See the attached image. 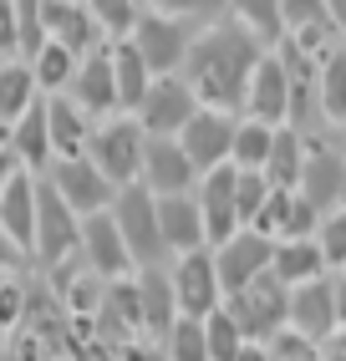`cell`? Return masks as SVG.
Instances as JSON below:
<instances>
[{
    "mask_svg": "<svg viewBox=\"0 0 346 361\" xmlns=\"http://www.w3.org/2000/svg\"><path fill=\"white\" fill-rule=\"evenodd\" d=\"M265 51H270V46L225 11L219 20L199 26V36H193L179 77L193 87V97H199L204 107L239 112L244 117V92H250V77H255V66H260Z\"/></svg>",
    "mask_w": 346,
    "mask_h": 361,
    "instance_id": "1",
    "label": "cell"
},
{
    "mask_svg": "<svg viewBox=\"0 0 346 361\" xmlns=\"http://www.w3.org/2000/svg\"><path fill=\"white\" fill-rule=\"evenodd\" d=\"M143 148H148V133L133 112H117V117H102V123L92 128V142H87V158L102 168V173L128 188L143 178Z\"/></svg>",
    "mask_w": 346,
    "mask_h": 361,
    "instance_id": "2",
    "label": "cell"
},
{
    "mask_svg": "<svg viewBox=\"0 0 346 361\" xmlns=\"http://www.w3.org/2000/svg\"><path fill=\"white\" fill-rule=\"evenodd\" d=\"M112 219H117L122 239H128V255H133L138 270H143V264H168V245H163L158 194H153V188H143V183L117 188V199H112Z\"/></svg>",
    "mask_w": 346,
    "mask_h": 361,
    "instance_id": "3",
    "label": "cell"
},
{
    "mask_svg": "<svg viewBox=\"0 0 346 361\" xmlns=\"http://www.w3.org/2000/svg\"><path fill=\"white\" fill-rule=\"evenodd\" d=\"M199 26L209 20H179V16H163V11H138V26H133V46L143 51V61L153 66V77H173V71H184V56Z\"/></svg>",
    "mask_w": 346,
    "mask_h": 361,
    "instance_id": "4",
    "label": "cell"
},
{
    "mask_svg": "<svg viewBox=\"0 0 346 361\" xmlns=\"http://www.w3.org/2000/svg\"><path fill=\"white\" fill-rule=\"evenodd\" d=\"M225 305H229V316L239 321V331L250 336V341H270V336H280L290 326V285L275 270H265L255 285H244Z\"/></svg>",
    "mask_w": 346,
    "mask_h": 361,
    "instance_id": "5",
    "label": "cell"
},
{
    "mask_svg": "<svg viewBox=\"0 0 346 361\" xmlns=\"http://www.w3.org/2000/svg\"><path fill=\"white\" fill-rule=\"evenodd\" d=\"M82 245V214L71 209L52 183L41 178V209H36V250L31 259L41 264V270H56V264H66L71 255H77Z\"/></svg>",
    "mask_w": 346,
    "mask_h": 361,
    "instance_id": "6",
    "label": "cell"
},
{
    "mask_svg": "<svg viewBox=\"0 0 346 361\" xmlns=\"http://www.w3.org/2000/svg\"><path fill=\"white\" fill-rule=\"evenodd\" d=\"M173 270V295H179V316H193V321H209L219 305H225V285H219V264H214V250H189V255H173L168 259Z\"/></svg>",
    "mask_w": 346,
    "mask_h": 361,
    "instance_id": "7",
    "label": "cell"
},
{
    "mask_svg": "<svg viewBox=\"0 0 346 361\" xmlns=\"http://www.w3.org/2000/svg\"><path fill=\"white\" fill-rule=\"evenodd\" d=\"M46 183L56 188V194L71 204L87 219V214H102V209H112V199H117V183L102 173V168H97L87 153L82 158H52V168H46L41 173Z\"/></svg>",
    "mask_w": 346,
    "mask_h": 361,
    "instance_id": "8",
    "label": "cell"
},
{
    "mask_svg": "<svg viewBox=\"0 0 346 361\" xmlns=\"http://www.w3.org/2000/svg\"><path fill=\"white\" fill-rule=\"evenodd\" d=\"M199 107H204V102L193 97V87L173 71V77H153V87H148V97H143V107H138L133 117L143 123L148 137H179Z\"/></svg>",
    "mask_w": 346,
    "mask_h": 361,
    "instance_id": "9",
    "label": "cell"
},
{
    "mask_svg": "<svg viewBox=\"0 0 346 361\" xmlns=\"http://www.w3.org/2000/svg\"><path fill=\"white\" fill-rule=\"evenodd\" d=\"M41 26H46L52 41H61L66 51H77V56H97V51L112 46L107 26L97 20V11L87 6V0H46L41 6Z\"/></svg>",
    "mask_w": 346,
    "mask_h": 361,
    "instance_id": "10",
    "label": "cell"
},
{
    "mask_svg": "<svg viewBox=\"0 0 346 361\" xmlns=\"http://www.w3.org/2000/svg\"><path fill=\"white\" fill-rule=\"evenodd\" d=\"M234 133H239V112L199 107L189 117V128L179 133V142H184V153L193 158V168L209 173V168H219V163H234Z\"/></svg>",
    "mask_w": 346,
    "mask_h": 361,
    "instance_id": "11",
    "label": "cell"
},
{
    "mask_svg": "<svg viewBox=\"0 0 346 361\" xmlns=\"http://www.w3.org/2000/svg\"><path fill=\"white\" fill-rule=\"evenodd\" d=\"M234 183H239V168H234V163H219V168H209V173H199V188H193V194H199V209H204L209 250H219L229 234H239V229H244Z\"/></svg>",
    "mask_w": 346,
    "mask_h": 361,
    "instance_id": "12",
    "label": "cell"
},
{
    "mask_svg": "<svg viewBox=\"0 0 346 361\" xmlns=\"http://www.w3.org/2000/svg\"><path fill=\"white\" fill-rule=\"evenodd\" d=\"M270 259H275V239H265L260 229H239V234H229L225 245L214 250L219 285H225V300H229V295H239L244 285H255V280L270 270Z\"/></svg>",
    "mask_w": 346,
    "mask_h": 361,
    "instance_id": "13",
    "label": "cell"
},
{
    "mask_svg": "<svg viewBox=\"0 0 346 361\" xmlns=\"http://www.w3.org/2000/svg\"><path fill=\"white\" fill-rule=\"evenodd\" d=\"M77 255H82L87 270H97L102 280H128V275L138 270L133 255H128V239H122V229H117V219H112V209L87 214V219H82V245H77Z\"/></svg>",
    "mask_w": 346,
    "mask_h": 361,
    "instance_id": "14",
    "label": "cell"
},
{
    "mask_svg": "<svg viewBox=\"0 0 346 361\" xmlns=\"http://www.w3.org/2000/svg\"><path fill=\"white\" fill-rule=\"evenodd\" d=\"M143 188H153V194H193L199 188V168H193V158L184 153L179 137H148L143 148Z\"/></svg>",
    "mask_w": 346,
    "mask_h": 361,
    "instance_id": "15",
    "label": "cell"
},
{
    "mask_svg": "<svg viewBox=\"0 0 346 361\" xmlns=\"http://www.w3.org/2000/svg\"><path fill=\"white\" fill-rule=\"evenodd\" d=\"M244 117H260L270 128H285L290 123V77L275 56V46L260 56L255 77H250V92H244Z\"/></svg>",
    "mask_w": 346,
    "mask_h": 361,
    "instance_id": "16",
    "label": "cell"
},
{
    "mask_svg": "<svg viewBox=\"0 0 346 361\" xmlns=\"http://www.w3.org/2000/svg\"><path fill=\"white\" fill-rule=\"evenodd\" d=\"M290 331H301L306 341H316V346L341 331L336 295H331V275L306 280V285H290Z\"/></svg>",
    "mask_w": 346,
    "mask_h": 361,
    "instance_id": "17",
    "label": "cell"
},
{
    "mask_svg": "<svg viewBox=\"0 0 346 361\" xmlns=\"http://www.w3.org/2000/svg\"><path fill=\"white\" fill-rule=\"evenodd\" d=\"M36 209H41V173H20L6 183V194H0V229L16 239V250L31 259L36 250Z\"/></svg>",
    "mask_w": 346,
    "mask_h": 361,
    "instance_id": "18",
    "label": "cell"
},
{
    "mask_svg": "<svg viewBox=\"0 0 346 361\" xmlns=\"http://www.w3.org/2000/svg\"><path fill=\"white\" fill-rule=\"evenodd\" d=\"M133 285H138V305H143V336H148V341H163L168 326L179 321L173 270H168V264H143V270H133Z\"/></svg>",
    "mask_w": 346,
    "mask_h": 361,
    "instance_id": "19",
    "label": "cell"
},
{
    "mask_svg": "<svg viewBox=\"0 0 346 361\" xmlns=\"http://www.w3.org/2000/svg\"><path fill=\"white\" fill-rule=\"evenodd\" d=\"M66 92L97 117V123H102V117H117V112H122V97H117L112 46H107V51H97V56H82V66H77V77H71Z\"/></svg>",
    "mask_w": 346,
    "mask_h": 361,
    "instance_id": "20",
    "label": "cell"
},
{
    "mask_svg": "<svg viewBox=\"0 0 346 361\" xmlns=\"http://www.w3.org/2000/svg\"><path fill=\"white\" fill-rule=\"evenodd\" d=\"M158 224H163L168 259H173V255H189V250H204V245H209L199 194H163V199H158Z\"/></svg>",
    "mask_w": 346,
    "mask_h": 361,
    "instance_id": "21",
    "label": "cell"
},
{
    "mask_svg": "<svg viewBox=\"0 0 346 361\" xmlns=\"http://www.w3.org/2000/svg\"><path fill=\"white\" fill-rule=\"evenodd\" d=\"M46 123H52V148H56V158H82L87 142H92L97 117H92L77 97H71V92H52V97H46Z\"/></svg>",
    "mask_w": 346,
    "mask_h": 361,
    "instance_id": "22",
    "label": "cell"
},
{
    "mask_svg": "<svg viewBox=\"0 0 346 361\" xmlns=\"http://www.w3.org/2000/svg\"><path fill=\"white\" fill-rule=\"evenodd\" d=\"M11 153H16V163L26 168V173H46V168H52L56 148H52V123H46V97L11 128Z\"/></svg>",
    "mask_w": 346,
    "mask_h": 361,
    "instance_id": "23",
    "label": "cell"
},
{
    "mask_svg": "<svg viewBox=\"0 0 346 361\" xmlns=\"http://www.w3.org/2000/svg\"><path fill=\"white\" fill-rule=\"evenodd\" d=\"M41 97H46V92H41V82H36V71H31L26 56H20V61H0V123L16 128Z\"/></svg>",
    "mask_w": 346,
    "mask_h": 361,
    "instance_id": "24",
    "label": "cell"
},
{
    "mask_svg": "<svg viewBox=\"0 0 346 361\" xmlns=\"http://www.w3.org/2000/svg\"><path fill=\"white\" fill-rule=\"evenodd\" d=\"M270 270H275L285 285H306V280L331 275V264H326V255H321L316 234H311V239H275V259H270Z\"/></svg>",
    "mask_w": 346,
    "mask_h": 361,
    "instance_id": "25",
    "label": "cell"
},
{
    "mask_svg": "<svg viewBox=\"0 0 346 361\" xmlns=\"http://www.w3.org/2000/svg\"><path fill=\"white\" fill-rule=\"evenodd\" d=\"M112 71H117V97H122V112H138L143 97H148V87H153V66L143 61V51L122 36L112 41Z\"/></svg>",
    "mask_w": 346,
    "mask_h": 361,
    "instance_id": "26",
    "label": "cell"
},
{
    "mask_svg": "<svg viewBox=\"0 0 346 361\" xmlns=\"http://www.w3.org/2000/svg\"><path fill=\"white\" fill-rule=\"evenodd\" d=\"M265 178L275 183V188L301 194V178H306V137L295 133V128H280V133H275V148H270Z\"/></svg>",
    "mask_w": 346,
    "mask_h": 361,
    "instance_id": "27",
    "label": "cell"
},
{
    "mask_svg": "<svg viewBox=\"0 0 346 361\" xmlns=\"http://www.w3.org/2000/svg\"><path fill=\"white\" fill-rule=\"evenodd\" d=\"M316 97H321V117L326 128H346V41L321 61L316 71Z\"/></svg>",
    "mask_w": 346,
    "mask_h": 361,
    "instance_id": "28",
    "label": "cell"
},
{
    "mask_svg": "<svg viewBox=\"0 0 346 361\" xmlns=\"http://www.w3.org/2000/svg\"><path fill=\"white\" fill-rule=\"evenodd\" d=\"M77 66H82V56H77V51H66V46L52 41V36H46V41H41V51L31 56V71H36V82H41L46 97H52V92H66L71 77H77Z\"/></svg>",
    "mask_w": 346,
    "mask_h": 361,
    "instance_id": "29",
    "label": "cell"
},
{
    "mask_svg": "<svg viewBox=\"0 0 346 361\" xmlns=\"http://www.w3.org/2000/svg\"><path fill=\"white\" fill-rule=\"evenodd\" d=\"M225 11L239 20V26H250L265 46H280V41H285V16H280V0H225Z\"/></svg>",
    "mask_w": 346,
    "mask_h": 361,
    "instance_id": "30",
    "label": "cell"
},
{
    "mask_svg": "<svg viewBox=\"0 0 346 361\" xmlns=\"http://www.w3.org/2000/svg\"><path fill=\"white\" fill-rule=\"evenodd\" d=\"M275 133H280V128L260 123V117H239V133H234V168H260V173H265L270 148H275Z\"/></svg>",
    "mask_w": 346,
    "mask_h": 361,
    "instance_id": "31",
    "label": "cell"
},
{
    "mask_svg": "<svg viewBox=\"0 0 346 361\" xmlns=\"http://www.w3.org/2000/svg\"><path fill=\"white\" fill-rule=\"evenodd\" d=\"M163 356L168 361H209V336H204V321H193V316H179L168 326L163 336Z\"/></svg>",
    "mask_w": 346,
    "mask_h": 361,
    "instance_id": "32",
    "label": "cell"
},
{
    "mask_svg": "<svg viewBox=\"0 0 346 361\" xmlns=\"http://www.w3.org/2000/svg\"><path fill=\"white\" fill-rule=\"evenodd\" d=\"M204 336H209V361H239L244 341H250V336L239 331V321L229 316V305H219L204 321Z\"/></svg>",
    "mask_w": 346,
    "mask_h": 361,
    "instance_id": "33",
    "label": "cell"
},
{
    "mask_svg": "<svg viewBox=\"0 0 346 361\" xmlns=\"http://www.w3.org/2000/svg\"><path fill=\"white\" fill-rule=\"evenodd\" d=\"M285 16V36H311V31H336L326 16V0H280ZM341 36V31H336Z\"/></svg>",
    "mask_w": 346,
    "mask_h": 361,
    "instance_id": "34",
    "label": "cell"
},
{
    "mask_svg": "<svg viewBox=\"0 0 346 361\" xmlns=\"http://www.w3.org/2000/svg\"><path fill=\"white\" fill-rule=\"evenodd\" d=\"M290 204H295L290 188H270V199L260 204V214H255L244 229H260L265 239H285V234H290Z\"/></svg>",
    "mask_w": 346,
    "mask_h": 361,
    "instance_id": "35",
    "label": "cell"
},
{
    "mask_svg": "<svg viewBox=\"0 0 346 361\" xmlns=\"http://www.w3.org/2000/svg\"><path fill=\"white\" fill-rule=\"evenodd\" d=\"M87 6H92V11H97V20L107 26V36H112V41H122V36H133L143 0H87Z\"/></svg>",
    "mask_w": 346,
    "mask_h": 361,
    "instance_id": "36",
    "label": "cell"
},
{
    "mask_svg": "<svg viewBox=\"0 0 346 361\" xmlns=\"http://www.w3.org/2000/svg\"><path fill=\"white\" fill-rule=\"evenodd\" d=\"M316 245H321V255H326L331 270H341V264H346V204H341V209H331V214H321Z\"/></svg>",
    "mask_w": 346,
    "mask_h": 361,
    "instance_id": "37",
    "label": "cell"
},
{
    "mask_svg": "<svg viewBox=\"0 0 346 361\" xmlns=\"http://www.w3.org/2000/svg\"><path fill=\"white\" fill-rule=\"evenodd\" d=\"M270 188H275V183H270V178L260 173V168H239L234 194H239V219H244V224H250L255 214H260V204L270 199Z\"/></svg>",
    "mask_w": 346,
    "mask_h": 361,
    "instance_id": "38",
    "label": "cell"
},
{
    "mask_svg": "<svg viewBox=\"0 0 346 361\" xmlns=\"http://www.w3.org/2000/svg\"><path fill=\"white\" fill-rule=\"evenodd\" d=\"M143 11H163V16H179V20H219L225 0H143Z\"/></svg>",
    "mask_w": 346,
    "mask_h": 361,
    "instance_id": "39",
    "label": "cell"
},
{
    "mask_svg": "<svg viewBox=\"0 0 346 361\" xmlns=\"http://www.w3.org/2000/svg\"><path fill=\"white\" fill-rule=\"evenodd\" d=\"M265 346H270V361H321V346L306 341V336H301V331H290V326H285L280 336H270Z\"/></svg>",
    "mask_w": 346,
    "mask_h": 361,
    "instance_id": "40",
    "label": "cell"
},
{
    "mask_svg": "<svg viewBox=\"0 0 346 361\" xmlns=\"http://www.w3.org/2000/svg\"><path fill=\"white\" fill-rule=\"evenodd\" d=\"M20 316H26V290H20V280L0 275V331H11Z\"/></svg>",
    "mask_w": 346,
    "mask_h": 361,
    "instance_id": "41",
    "label": "cell"
},
{
    "mask_svg": "<svg viewBox=\"0 0 346 361\" xmlns=\"http://www.w3.org/2000/svg\"><path fill=\"white\" fill-rule=\"evenodd\" d=\"M0 61H20V26L11 0H0Z\"/></svg>",
    "mask_w": 346,
    "mask_h": 361,
    "instance_id": "42",
    "label": "cell"
},
{
    "mask_svg": "<svg viewBox=\"0 0 346 361\" xmlns=\"http://www.w3.org/2000/svg\"><path fill=\"white\" fill-rule=\"evenodd\" d=\"M107 361H168V356H163V346H158V341H148V336H138V341L117 346V351H107Z\"/></svg>",
    "mask_w": 346,
    "mask_h": 361,
    "instance_id": "43",
    "label": "cell"
},
{
    "mask_svg": "<svg viewBox=\"0 0 346 361\" xmlns=\"http://www.w3.org/2000/svg\"><path fill=\"white\" fill-rule=\"evenodd\" d=\"M20 259H26V255H20V250H16V239H11L6 229H0V275H11Z\"/></svg>",
    "mask_w": 346,
    "mask_h": 361,
    "instance_id": "44",
    "label": "cell"
},
{
    "mask_svg": "<svg viewBox=\"0 0 346 361\" xmlns=\"http://www.w3.org/2000/svg\"><path fill=\"white\" fill-rule=\"evenodd\" d=\"M321 361H346V326H341L336 336H326V341H321Z\"/></svg>",
    "mask_w": 346,
    "mask_h": 361,
    "instance_id": "45",
    "label": "cell"
},
{
    "mask_svg": "<svg viewBox=\"0 0 346 361\" xmlns=\"http://www.w3.org/2000/svg\"><path fill=\"white\" fill-rule=\"evenodd\" d=\"M331 295H336V316H341V326H346V264H341V270H331Z\"/></svg>",
    "mask_w": 346,
    "mask_h": 361,
    "instance_id": "46",
    "label": "cell"
},
{
    "mask_svg": "<svg viewBox=\"0 0 346 361\" xmlns=\"http://www.w3.org/2000/svg\"><path fill=\"white\" fill-rule=\"evenodd\" d=\"M20 173V163H16V153L11 148H0V194H6V183Z\"/></svg>",
    "mask_w": 346,
    "mask_h": 361,
    "instance_id": "47",
    "label": "cell"
},
{
    "mask_svg": "<svg viewBox=\"0 0 346 361\" xmlns=\"http://www.w3.org/2000/svg\"><path fill=\"white\" fill-rule=\"evenodd\" d=\"M326 16H331V26L346 36V0H326Z\"/></svg>",
    "mask_w": 346,
    "mask_h": 361,
    "instance_id": "48",
    "label": "cell"
},
{
    "mask_svg": "<svg viewBox=\"0 0 346 361\" xmlns=\"http://www.w3.org/2000/svg\"><path fill=\"white\" fill-rule=\"evenodd\" d=\"M239 361H270V346H265V341H244Z\"/></svg>",
    "mask_w": 346,
    "mask_h": 361,
    "instance_id": "49",
    "label": "cell"
},
{
    "mask_svg": "<svg viewBox=\"0 0 346 361\" xmlns=\"http://www.w3.org/2000/svg\"><path fill=\"white\" fill-rule=\"evenodd\" d=\"M0 148H11V123H0Z\"/></svg>",
    "mask_w": 346,
    "mask_h": 361,
    "instance_id": "50",
    "label": "cell"
},
{
    "mask_svg": "<svg viewBox=\"0 0 346 361\" xmlns=\"http://www.w3.org/2000/svg\"><path fill=\"white\" fill-rule=\"evenodd\" d=\"M341 204H346V163H341Z\"/></svg>",
    "mask_w": 346,
    "mask_h": 361,
    "instance_id": "51",
    "label": "cell"
}]
</instances>
